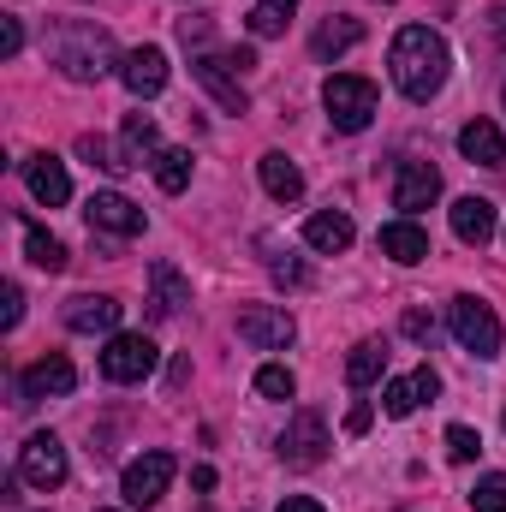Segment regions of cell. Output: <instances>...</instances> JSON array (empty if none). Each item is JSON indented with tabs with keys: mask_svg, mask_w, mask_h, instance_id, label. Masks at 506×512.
<instances>
[{
	"mask_svg": "<svg viewBox=\"0 0 506 512\" xmlns=\"http://www.w3.org/2000/svg\"><path fill=\"white\" fill-rule=\"evenodd\" d=\"M387 370V340H358L352 358H346V382L352 387H376Z\"/></svg>",
	"mask_w": 506,
	"mask_h": 512,
	"instance_id": "26",
	"label": "cell"
},
{
	"mask_svg": "<svg viewBox=\"0 0 506 512\" xmlns=\"http://www.w3.org/2000/svg\"><path fill=\"white\" fill-rule=\"evenodd\" d=\"M471 512H506V477L501 471L477 477V489H471Z\"/></svg>",
	"mask_w": 506,
	"mask_h": 512,
	"instance_id": "29",
	"label": "cell"
},
{
	"mask_svg": "<svg viewBox=\"0 0 506 512\" xmlns=\"http://www.w3.org/2000/svg\"><path fill=\"white\" fill-rule=\"evenodd\" d=\"M256 6H268V12H280V18H292V12H298V0H256Z\"/></svg>",
	"mask_w": 506,
	"mask_h": 512,
	"instance_id": "44",
	"label": "cell"
},
{
	"mask_svg": "<svg viewBox=\"0 0 506 512\" xmlns=\"http://www.w3.org/2000/svg\"><path fill=\"white\" fill-rule=\"evenodd\" d=\"M358 42H364V24L334 12L328 24H316V36H310V54H316V60H340V54H352Z\"/></svg>",
	"mask_w": 506,
	"mask_h": 512,
	"instance_id": "24",
	"label": "cell"
},
{
	"mask_svg": "<svg viewBox=\"0 0 506 512\" xmlns=\"http://www.w3.org/2000/svg\"><path fill=\"white\" fill-rule=\"evenodd\" d=\"M459 155L465 161H477V167H506V137L495 120H471V126L459 131Z\"/></svg>",
	"mask_w": 506,
	"mask_h": 512,
	"instance_id": "22",
	"label": "cell"
},
{
	"mask_svg": "<svg viewBox=\"0 0 506 512\" xmlns=\"http://www.w3.org/2000/svg\"><path fill=\"white\" fill-rule=\"evenodd\" d=\"M268 274H274V286H304V280H310V268H304L298 256H274Z\"/></svg>",
	"mask_w": 506,
	"mask_h": 512,
	"instance_id": "33",
	"label": "cell"
},
{
	"mask_svg": "<svg viewBox=\"0 0 506 512\" xmlns=\"http://www.w3.org/2000/svg\"><path fill=\"white\" fill-rule=\"evenodd\" d=\"M84 221H90V233H108V239H137L149 227V215L131 203L126 191H96L84 203Z\"/></svg>",
	"mask_w": 506,
	"mask_h": 512,
	"instance_id": "8",
	"label": "cell"
},
{
	"mask_svg": "<svg viewBox=\"0 0 506 512\" xmlns=\"http://www.w3.org/2000/svg\"><path fill=\"white\" fill-rule=\"evenodd\" d=\"M447 215H453L459 245H477V251H483V245L495 239V203H489V197H459Z\"/></svg>",
	"mask_w": 506,
	"mask_h": 512,
	"instance_id": "20",
	"label": "cell"
},
{
	"mask_svg": "<svg viewBox=\"0 0 506 512\" xmlns=\"http://www.w3.org/2000/svg\"><path fill=\"white\" fill-rule=\"evenodd\" d=\"M78 387V370H72V358H60V352H48V358H36L24 376H18V405H42V399H66Z\"/></svg>",
	"mask_w": 506,
	"mask_h": 512,
	"instance_id": "12",
	"label": "cell"
},
{
	"mask_svg": "<svg viewBox=\"0 0 506 512\" xmlns=\"http://www.w3.org/2000/svg\"><path fill=\"white\" fill-rule=\"evenodd\" d=\"M173 453H143V459H131L126 477H120V495H126V507H155L161 495H167V483H173Z\"/></svg>",
	"mask_w": 506,
	"mask_h": 512,
	"instance_id": "9",
	"label": "cell"
},
{
	"mask_svg": "<svg viewBox=\"0 0 506 512\" xmlns=\"http://www.w3.org/2000/svg\"><path fill=\"white\" fill-rule=\"evenodd\" d=\"M24 48V24L18 18H0V60H12Z\"/></svg>",
	"mask_w": 506,
	"mask_h": 512,
	"instance_id": "37",
	"label": "cell"
},
{
	"mask_svg": "<svg viewBox=\"0 0 506 512\" xmlns=\"http://www.w3.org/2000/svg\"><path fill=\"white\" fill-rule=\"evenodd\" d=\"M370 423H376V411H370V405H352V411H346V435H364Z\"/></svg>",
	"mask_w": 506,
	"mask_h": 512,
	"instance_id": "38",
	"label": "cell"
},
{
	"mask_svg": "<svg viewBox=\"0 0 506 512\" xmlns=\"http://www.w3.org/2000/svg\"><path fill=\"white\" fill-rule=\"evenodd\" d=\"M155 185H161L167 197H179V191L191 185V149H161V155H155Z\"/></svg>",
	"mask_w": 506,
	"mask_h": 512,
	"instance_id": "27",
	"label": "cell"
},
{
	"mask_svg": "<svg viewBox=\"0 0 506 512\" xmlns=\"http://www.w3.org/2000/svg\"><path fill=\"white\" fill-rule=\"evenodd\" d=\"M18 322H24V286H18V280H6V310H0V328L12 334Z\"/></svg>",
	"mask_w": 506,
	"mask_h": 512,
	"instance_id": "35",
	"label": "cell"
},
{
	"mask_svg": "<svg viewBox=\"0 0 506 512\" xmlns=\"http://www.w3.org/2000/svg\"><path fill=\"white\" fill-rule=\"evenodd\" d=\"M387 66H393V84H399L405 102H435L441 84H447L453 54H447L441 30H429V24H405V30L393 36V48H387Z\"/></svg>",
	"mask_w": 506,
	"mask_h": 512,
	"instance_id": "1",
	"label": "cell"
},
{
	"mask_svg": "<svg viewBox=\"0 0 506 512\" xmlns=\"http://www.w3.org/2000/svg\"><path fill=\"white\" fill-rule=\"evenodd\" d=\"M120 298H108V292H78L72 304H66V328L72 334H114L120 328Z\"/></svg>",
	"mask_w": 506,
	"mask_h": 512,
	"instance_id": "15",
	"label": "cell"
},
{
	"mask_svg": "<svg viewBox=\"0 0 506 512\" xmlns=\"http://www.w3.org/2000/svg\"><path fill=\"white\" fill-rule=\"evenodd\" d=\"M399 328H405V340H435V316L429 310H405Z\"/></svg>",
	"mask_w": 506,
	"mask_h": 512,
	"instance_id": "36",
	"label": "cell"
},
{
	"mask_svg": "<svg viewBox=\"0 0 506 512\" xmlns=\"http://www.w3.org/2000/svg\"><path fill=\"white\" fill-rule=\"evenodd\" d=\"M447 322H453V340H459L471 358H495V352H501V316H495L483 298L459 292V298L447 304Z\"/></svg>",
	"mask_w": 506,
	"mask_h": 512,
	"instance_id": "4",
	"label": "cell"
},
{
	"mask_svg": "<svg viewBox=\"0 0 506 512\" xmlns=\"http://www.w3.org/2000/svg\"><path fill=\"white\" fill-rule=\"evenodd\" d=\"M477 453H483V435H477L471 423H453V429H447V459H453V465H471Z\"/></svg>",
	"mask_w": 506,
	"mask_h": 512,
	"instance_id": "30",
	"label": "cell"
},
{
	"mask_svg": "<svg viewBox=\"0 0 506 512\" xmlns=\"http://www.w3.org/2000/svg\"><path fill=\"white\" fill-rule=\"evenodd\" d=\"M328 423H322V411H298L286 429H280V459L292 465V471H316L322 459H328Z\"/></svg>",
	"mask_w": 506,
	"mask_h": 512,
	"instance_id": "5",
	"label": "cell"
},
{
	"mask_svg": "<svg viewBox=\"0 0 506 512\" xmlns=\"http://www.w3.org/2000/svg\"><path fill=\"white\" fill-rule=\"evenodd\" d=\"M227 60H233V72H251V66H256V54H251V48H233Z\"/></svg>",
	"mask_w": 506,
	"mask_h": 512,
	"instance_id": "43",
	"label": "cell"
},
{
	"mask_svg": "<svg viewBox=\"0 0 506 512\" xmlns=\"http://www.w3.org/2000/svg\"><path fill=\"white\" fill-rule=\"evenodd\" d=\"M185 376H191V358H173V370H167V387H185Z\"/></svg>",
	"mask_w": 506,
	"mask_h": 512,
	"instance_id": "42",
	"label": "cell"
},
{
	"mask_svg": "<svg viewBox=\"0 0 506 512\" xmlns=\"http://www.w3.org/2000/svg\"><path fill=\"white\" fill-rule=\"evenodd\" d=\"M24 256H30L42 274H60V268H66V245H60L54 233H42V227H24Z\"/></svg>",
	"mask_w": 506,
	"mask_h": 512,
	"instance_id": "28",
	"label": "cell"
},
{
	"mask_svg": "<svg viewBox=\"0 0 506 512\" xmlns=\"http://www.w3.org/2000/svg\"><path fill=\"white\" fill-rule=\"evenodd\" d=\"M48 60L72 78V84H102L108 72H120V54H114V36L90 18H72V24H54L48 36Z\"/></svg>",
	"mask_w": 506,
	"mask_h": 512,
	"instance_id": "2",
	"label": "cell"
},
{
	"mask_svg": "<svg viewBox=\"0 0 506 512\" xmlns=\"http://www.w3.org/2000/svg\"><path fill=\"white\" fill-rule=\"evenodd\" d=\"M18 477L30 483V489H60L66 477H72V459H66V447H60V435H30L24 447H18Z\"/></svg>",
	"mask_w": 506,
	"mask_h": 512,
	"instance_id": "6",
	"label": "cell"
},
{
	"mask_svg": "<svg viewBox=\"0 0 506 512\" xmlns=\"http://www.w3.org/2000/svg\"><path fill=\"white\" fill-rule=\"evenodd\" d=\"M239 340L251 352H286L298 340V322L280 304H251V310H239Z\"/></svg>",
	"mask_w": 506,
	"mask_h": 512,
	"instance_id": "10",
	"label": "cell"
},
{
	"mask_svg": "<svg viewBox=\"0 0 506 512\" xmlns=\"http://www.w3.org/2000/svg\"><path fill=\"white\" fill-rule=\"evenodd\" d=\"M376 84L370 78H358V72H334L328 84H322V108H328V126L334 131H364L376 120Z\"/></svg>",
	"mask_w": 506,
	"mask_h": 512,
	"instance_id": "3",
	"label": "cell"
},
{
	"mask_svg": "<svg viewBox=\"0 0 506 512\" xmlns=\"http://www.w3.org/2000/svg\"><path fill=\"white\" fill-rule=\"evenodd\" d=\"M256 173H262V191H268L274 203H298V197H304V173H298L280 149H268V155L256 161Z\"/></svg>",
	"mask_w": 506,
	"mask_h": 512,
	"instance_id": "25",
	"label": "cell"
},
{
	"mask_svg": "<svg viewBox=\"0 0 506 512\" xmlns=\"http://www.w3.org/2000/svg\"><path fill=\"white\" fill-rule=\"evenodd\" d=\"M179 36H185V42H209V24H203V18H179Z\"/></svg>",
	"mask_w": 506,
	"mask_h": 512,
	"instance_id": "39",
	"label": "cell"
},
{
	"mask_svg": "<svg viewBox=\"0 0 506 512\" xmlns=\"http://www.w3.org/2000/svg\"><path fill=\"white\" fill-rule=\"evenodd\" d=\"M304 245L322 251V256L352 251V215H340V209H316V215L304 221Z\"/></svg>",
	"mask_w": 506,
	"mask_h": 512,
	"instance_id": "21",
	"label": "cell"
},
{
	"mask_svg": "<svg viewBox=\"0 0 506 512\" xmlns=\"http://www.w3.org/2000/svg\"><path fill=\"white\" fill-rule=\"evenodd\" d=\"M24 185H30V197L42 203V209H60V203H72V173L42 149V155H24Z\"/></svg>",
	"mask_w": 506,
	"mask_h": 512,
	"instance_id": "14",
	"label": "cell"
},
{
	"mask_svg": "<svg viewBox=\"0 0 506 512\" xmlns=\"http://www.w3.org/2000/svg\"><path fill=\"white\" fill-rule=\"evenodd\" d=\"M286 24H292V18H280V12H268V6H251V36H262V42H268V36H286Z\"/></svg>",
	"mask_w": 506,
	"mask_h": 512,
	"instance_id": "34",
	"label": "cell"
},
{
	"mask_svg": "<svg viewBox=\"0 0 506 512\" xmlns=\"http://www.w3.org/2000/svg\"><path fill=\"white\" fill-rule=\"evenodd\" d=\"M280 512H328V507H322V501H310V495H286Z\"/></svg>",
	"mask_w": 506,
	"mask_h": 512,
	"instance_id": "40",
	"label": "cell"
},
{
	"mask_svg": "<svg viewBox=\"0 0 506 512\" xmlns=\"http://www.w3.org/2000/svg\"><path fill=\"white\" fill-rule=\"evenodd\" d=\"M155 155H161V137H155V120L149 114H126V126H120V161H126V173L131 167H155Z\"/></svg>",
	"mask_w": 506,
	"mask_h": 512,
	"instance_id": "23",
	"label": "cell"
},
{
	"mask_svg": "<svg viewBox=\"0 0 506 512\" xmlns=\"http://www.w3.org/2000/svg\"><path fill=\"white\" fill-rule=\"evenodd\" d=\"M376 245H381V256H393L399 268H417V262H429V233H423L417 221H405V215L381 227Z\"/></svg>",
	"mask_w": 506,
	"mask_h": 512,
	"instance_id": "19",
	"label": "cell"
},
{
	"mask_svg": "<svg viewBox=\"0 0 506 512\" xmlns=\"http://www.w3.org/2000/svg\"><path fill=\"white\" fill-rule=\"evenodd\" d=\"M155 340L149 334H114L108 340V352H102V376L108 382H120V387H131V382H149L155 376Z\"/></svg>",
	"mask_w": 506,
	"mask_h": 512,
	"instance_id": "7",
	"label": "cell"
},
{
	"mask_svg": "<svg viewBox=\"0 0 506 512\" xmlns=\"http://www.w3.org/2000/svg\"><path fill=\"white\" fill-rule=\"evenodd\" d=\"M149 310H155V316L191 310V280H185L173 262H149Z\"/></svg>",
	"mask_w": 506,
	"mask_h": 512,
	"instance_id": "18",
	"label": "cell"
},
{
	"mask_svg": "<svg viewBox=\"0 0 506 512\" xmlns=\"http://www.w3.org/2000/svg\"><path fill=\"white\" fill-rule=\"evenodd\" d=\"M441 203V173L429 167V161H399V173H393V209L405 215V221H417L423 209H435Z\"/></svg>",
	"mask_w": 506,
	"mask_h": 512,
	"instance_id": "11",
	"label": "cell"
},
{
	"mask_svg": "<svg viewBox=\"0 0 506 512\" xmlns=\"http://www.w3.org/2000/svg\"><path fill=\"white\" fill-rule=\"evenodd\" d=\"M120 84L131 96H161L167 90V54L161 48H131L120 60Z\"/></svg>",
	"mask_w": 506,
	"mask_h": 512,
	"instance_id": "16",
	"label": "cell"
},
{
	"mask_svg": "<svg viewBox=\"0 0 506 512\" xmlns=\"http://www.w3.org/2000/svg\"><path fill=\"white\" fill-rule=\"evenodd\" d=\"M489 36L506 42V6H489Z\"/></svg>",
	"mask_w": 506,
	"mask_h": 512,
	"instance_id": "41",
	"label": "cell"
},
{
	"mask_svg": "<svg viewBox=\"0 0 506 512\" xmlns=\"http://www.w3.org/2000/svg\"><path fill=\"white\" fill-rule=\"evenodd\" d=\"M102 512H114V507H102Z\"/></svg>",
	"mask_w": 506,
	"mask_h": 512,
	"instance_id": "46",
	"label": "cell"
},
{
	"mask_svg": "<svg viewBox=\"0 0 506 512\" xmlns=\"http://www.w3.org/2000/svg\"><path fill=\"white\" fill-rule=\"evenodd\" d=\"M501 423H506V417H501Z\"/></svg>",
	"mask_w": 506,
	"mask_h": 512,
	"instance_id": "47",
	"label": "cell"
},
{
	"mask_svg": "<svg viewBox=\"0 0 506 512\" xmlns=\"http://www.w3.org/2000/svg\"><path fill=\"white\" fill-rule=\"evenodd\" d=\"M78 155H84V161H96V167H108V173H126L120 149H108L102 137H78Z\"/></svg>",
	"mask_w": 506,
	"mask_h": 512,
	"instance_id": "32",
	"label": "cell"
},
{
	"mask_svg": "<svg viewBox=\"0 0 506 512\" xmlns=\"http://www.w3.org/2000/svg\"><path fill=\"white\" fill-rule=\"evenodd\" d=\"M441 393V376L423 364V370H411V376H399V382H387V393H381V411L387 417H411L423 399H435Z\"/></svg>",
	"mask_w": 506,
	"mask_h": 512,
	"instance_id": "17",
	"label": "cell"
},
{
	"mask_svg": "<svg viewBox=\"0 0 506 512\" xmlns=\"http://www.w3.org/2000/svg\"><path fill=\"white\" fill-rule=\"evenodd\" d=\"M191 78L227 108V114H245L251 108V96H245V84H239V72H233V60H221V54H197L191 60Z\"/></svg>",
	"mask_w": 506,
	"mask_h": 512,
	"instance_id": "13",
	"label": "cell"
},
{
	"mask_svg": "<svg viewBox=\"0 0 506 512\" xmlns=\"http://www.w3.org/2000/svg\"><path fill=\"white\" fill-rule=\"evenodd\" d=\"M501 102H506V84H501Z\"/></svg>",
	"mask_w": 506,
	"mask_h": 512,
	"instance_id": "45",
	"label": "cell"
},
{
	"mask_svg": "<svg viewBox=\"0 0 506 512\" xmlns=\"http://www.w3.org/2000/svg\"><path fill=\"white\" fill-rule=\"evenodd\" d=\"M256 393H262V399H292L298 382H292L286 364H262V370H256Z\"/></svg>",
	"mask_w": 506,
	"mask_h": 512,
	"instance_id": "31",
	"label": "cell"
}]
</instances>
